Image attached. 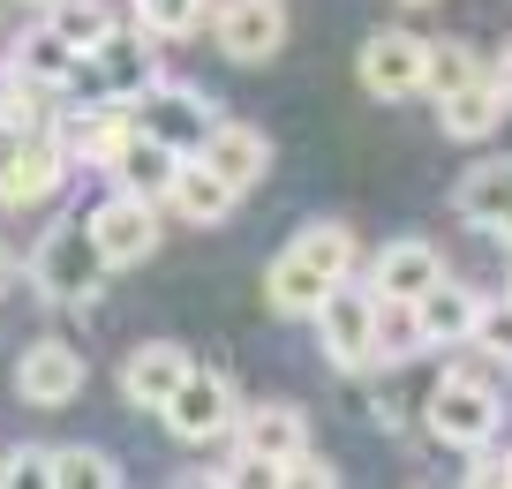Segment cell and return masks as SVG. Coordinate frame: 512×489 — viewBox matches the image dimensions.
<instances>
[{"label":"cell","mask_w":512,"mask_h":489,"mask_svg":"<svg viewBox=\"0 0 512 489\" xmlns=\"http://www.w3.org/2000/svg\"><path fill=\"white\" fill-rule=\"evenodd\" d=\"M106 249H98V234H91V219H61V226H46L38 234V249H31V286L46 301H61V309H83V301H98V286H106Z\"/></svg>","instance_id":"1"},{"label":"cell","mask_w":512,"mask_h":489,"mask_svg":"<svg viewBox=\"0 0 512 489\" xmlns=\"http://www.w3.org/2000/svg\"><path fill=\"white\" fill-rule=\"evenodd\" d=\"M159 83V38L136 23V31H106L91 53L76 61V76H68V98H136Z\"/></svg>","instance_id":"2"},{"label":"cell","mask_w":512,"mask_h":489,"mask_svg":"<svg viewBox=\"0 0 512 489\" xmlns=\"http://www.w3.org/2000/svg\"><path fill=\"white\" fill-rule=\"evenodd\" d=\"M422 422H430L437 444H460V452L490 444L497 437V392H490V377H482V369H452V377H437Z\"/></svg>","instance_id":"3"},{"label":"cell","mask_w":512,"mask_h":489,"mask_svg":"<svg viewBox=\"0 0 512 489\" xmlns=\"http://www.w3.org/2000/svg\"><path fill=\"white\" fill-rule=\"evenodd\" d=\"M159 422L174 429L181 444H219V437H234L241 399H234V384H226L219 369H196V362H189V377H181L174 392H166Z\"/></svg>","instance_id":"4"},{"label":"cell","mask_w":512,"mask_h":489,"mask_svg":"<svg viewBox=\"0 0 512 489\" xmlns=\"http://www.w3.org/2000/svg\"><path fill=\"white\" fill-rule=\"evenodd\" d=\"M211 38H219L226 61L256 68L287 46V8L279 0H211Z\"/></svg>","instance_id":"5"},{"label":"cell","mask_w":512,"mask_h":489,"mask_svg":"<svg viewBox=\"0 0 512 489\" xmlns=\"http://www.w3.org/2000/svg\"><path fill=\"white\" fill-rule=\"evenodd\" d=\"M317 339H324V354H332L339 369H362V362H369V339H377V294H369V286H354V279L324 286V301H317Z\"/></svg>","instance_id":"6"},{"label":"cell","mask_w":512,"mask_h":489,"mask_svg":"<svg viewBox=\"0 0 512 489\" xmlns=\"http://www.w3.org/2000/svg\"><path fill=\"white\" fill-rule=\"evenodd\" d=\"M136 121L151 128V136H166L174 151H204V136L219 128V106H211L196 83H151L144 98H136Z\"/></svg>","instance_id":"7"},{"label":"cell","mask_w":512,"mask_h":489,"mask_svg":"<svg viewBox=\"0 0 512 489\" xmlns=\"http://www.w3.org/2000/svg\"><path fill=\"white\" fill-rule=\"evenodd\" d=\"M91 234H98V249H106L113 271H136L151 249H159V204H151V196L113 189L106 204L91 211Z\"/></svg>","instance_id":"8"},{"label":"cell","mask_w":512,"mask_h":489,"mask_svg":"<svg viewBox=\"0 0 512 489\" xmlns=\"http://www.w3.org/2000/svg\"><path fill=\"white\" fill-rule=\"evenodd\" d=\"M422 53H430V38L415 31H377L362 46V61H354V76H362L369 98H415L422 91Z\"/></svg>","instance_id":"9"},{"label":"cell","mask_w":512,"mask_h":489,"mask_svg":"<svg viewBox=\"0 0 512 489\" xmlns=\"http://www.w3.org/2000/svg\"><path fill=\"white\" fill-rule=\"evenodd\" d=\"M83 354L68 347V339H38V347L16 354V392L31 399V407H68V399L83 392Z\"/></svg>","instance_id":"10"},{"label":"cell","mask_w":512,"mask_h":489,"mask_svg":"<svg viewBox=\"0 0 512 489\" xmlns=\"http://www.w3.org/2000/svg\"><path fill=\"white\" fill-rule=\"evenodd\" d=\"M181 158L189 151H174L166 136H151L144 121H136V136L113 151V189H128V196H151V204H166V189H174V174H181Z\"/></svg>","instance_id":"11"},{"label":"cell","mask_w":512,"mask_h":489,"mask_svg":"<svg viewBox=\"0 0 512 489\" xmlns=\"http://www.w3.org/2000/svg\"><path fill=\"white\" fill-rule=\"evenodd\" d=\"M234 437H241V459H249V467H287L294 452H309V422H302V407H287V399L241 414Z\"/></svg>","instance_id":"12"},{"label":"cell","mask_w":512,"mask_h":489,"mask_svg":"<svg viewBox=\"0 0 512 489\" xmlns=\"http://www.w3.org/2000/svg\"><path fill=\"white\" fill-rule=\"evenodd\" d=\"M181 377H189V347H174V339H144V347L121 362V399H128V407H144V414H159Z\"/></svg>","instance_id":"13"},{"label":"cell","mask_w":512,"mask_h":489,"mask_svg":"<svg viewBox=\"0 0 512 489\" xmlns=\"http://www.w3.org/2000/svg\"><path fill=\"white\" fill-rule=\"evenodd\" d=\"M196 158H204V166H219V174L249 196L256 181L272 174V136H264V128H249V121H219V128L204 136V151H196Z\"/></svg>","instance_id":"14"},{"label":"cell","mask_w":512,"mask_h":489,"mask_svg":"<svg viewBox=\"0 0 512 489\" xmlns=\"http://www.w3.org/2000/svg\"><path fill=\"white\" fill-rule=\"evenodd\" d=\"M475 316H482V294L475 286H452V279H437L430 294H415V324H422V347H467L475 339Z\"/></svg>","instance_id":"15"},{"label":"cell","mask_w":512,"mask_h":489,"mask_svg":"<svg viewBox=\"0 0 512 489\" xmlns=\"http://www.w3.org/2000/svg\"><path fill=\"white\" fill-rule=\"evenodd\" d=\"M437 279H445V264H437L430 241H392V249H377V264H369L362 286L377 301H415V294H430Z\"/></svg>","instance_id":"16"},{"label":"cell","mask_w":512,"mask_h":489,"mask_svg":"<svg viewBox=\"0 0 512 489\" xmlns=\"http://www.w3.org/2000/svg\"><path fill=\"white\" fill-rule=\"evenodd\" d=\"M166 204H174L189 226H219L226 211L241 204V189L219 174V166H204V158L189 151V158H181V174H174V189H166Z\"/></svg>","instance_id":"17"},{"label":"cell","mask_w":512,"mask_h":489,"mask_svg":"<svg viewBox=\"0 0 512 489\" xmlns=\"http://www.w3.org/2000/svg\"><path fill=\"white\" fill-rule=\"evenodd\" d=\"M324 286H339V279H324L302 249H279L272 271H264V301H272V316H317Z\"/></svg>","instance_id":"18"},{"label":"cell","mask_w":512,"mask_h":489,"mask_svg":"<svg viewBox=\"0 0 512 489\" xmlns=\"http://www.w3.org/2000/svg\"><path fill=\"white\" fill-rule=\"evenodd\" d=\"M505 106L512 98L497 91L490 76H475L467 91H452V98H437V121H445V136H460V143H475V136H490L497 121H505Z\"/></svg>","instance_id":"19"},{"label":"cell","mask_w":512,"mask_h":489,"mask_svg":"<svg viewBox=\"0 0 512 489\" xmlns=\"http://www.w3.org/2000/svg\"><path fill=\"white\" fill-rule=\"evenodd\" d=\"M76 61H83V53L68 46L53 23H38V31H23V46H16V83H46V91H68Z\"/></svg>","instance_id":"20"},{"label":"cell","mask_w":512,"mask_h":489,"mask_svg":"<svg viewBox=\"0 0 512 489\" xmlns=\"http://www.w3.org/2000/svg\"><path fill=\"white\" fill-rule=\"evenodd\" d=\"M460 219H475V226H497L512 211V158H482V166H467L460 174Z\"/></svg>","instance_id":"21"},{"label":"cell","mask_w":512,"mask_h":489,"mask_svg":"<svg viewBox=\"0 0 512 489\" xmlns=\"http://www.w3.org/2000/svg\"><path fill=\"white\" fill-rule=\"evenodd\" d=\"M475 76H490V68H482V53L467 46V38H430V53H422V91H430V98L467 91Z\"/></svg>","instance_id":"22"},{"label":"cell","mask_w":512,"mask_h":489,"mask_svg":"<svg viewBox=\"0 0 512 489\" xmlns=\"http://www.w3.org/2000/svg\"><path fill=\"white\" fill-rule=\"evenodd\" d=\"M422 347L415 301H377V339H369V362H407Z\"/></svg>","instance_id":"23"},{"label":"cell","mask_w":512,"mask_h":489,"mask_svg":"<svg viewBox=\"0 0 512 489\" xmlns=\"http://www.w3.org/2000/svg\"><path fill=\"white\" fill-rule=\"evenodd\" d=\"M53 482L61 489H113L121 467H113L98 444H61V452H53Z\"/></svg>","instance_id":"24"},{"label":"cell","mask_w":512,"mask_h":489,"mask_svg":"<svg viewBox=\"0 0 512 489\" xmlns=\"http://www.w3.org/2000/svg\"><path fill=\"white\" fill-rule=\"evenodd\" d=\"M46 8H53V31H61L68 38V46H76V53H91L98 46V38H106L113 31V16H106V8H98V0H46Z\"/></svg>","instance_id":"25"},{"label":"cell","mask_w":512,"mask_h":489,"mask_svg":"<svg viewBox=\"0 0 512 489\" xmlns=\"http://www.w3.org/2000/svg\"><path fill=\"white\" fill-rule=\"evenodd\" d=\"M204 16H211V0H136V23L151 38H189Z\"/></svg>","instance_id":"26"},{"label":"cell","mask_w":512,"mask_h":489,"mask_svg":"<svg viewBox=\"0 0 512 489\" xmlns=\"http://www.w3.org/2000/svg\"><path fill=\"white\" fill-rule=\"evenodd\" d=\"M467 347H482V354H497V362H512V294H505V301H482L475 339H467Z\"/></svg>","instance_id":"27"},{"label":"cell","mask_w":512,"mask_h":489,"mask_svg":"<svg viewBox=\"0 0 512 489\" xmlns=\"http://www.w3.org/2000/svg\"><path fill=\"white\" fill-rule=\"evenodd\" d=\"M31 482H53V452L46 444H16L0 459V489H31Z\"/></svg>","instance_id":"28"},{"label":"cell","mask_w":512,"mask_h":489,"mask_svg":"<svg viewBox=\"0 0 512 489\" xmlns=\"http://www.w3.org/2000/svg\"><path fill=\"white\" fill-rule=\"evenodd\" d=\"M490 83H497V91L512 98V46H497V68H490Z\"/></svg>","instance_id":"29"},{"label":"cell","mask_w":512,"mask_h":489,"mask_svg":"<svg viewBox=\"0 0 512 489\" xmlns=\"http://www.w3.org/2000/svg\"><path fill=\"white\" fill-rule=\"evenodd\" d=\"M8 98H16V68H0V106H8Z\"/></svg>","instance_id":"30"},{"label":"cell","mask_w":512,"mask_h":489,"mask_svg":"<svg viewBox=\"0 0 512 489\" xmlns=\"http://www.w3.org/2000/svg\"><path fill=\"white\" fill-rule=\"evenodd\" d=\"M497 241H505V249H512V211H505V219H497Z\"/></svg>","instance_id":"31"},{"label":"cell","mask_w":512,"mask_h":489,"mask_svg":"<svg viewBox=\"0 0 512 489\" xmlns=\"http://www.w3.org/2000/svg\"><path fill=\"white\" fill-rule=\"evenodd\" d=\"M0 286H8V256H0Z\"/></svg>","instance_id":"32"},{"label":"cell","mask_w":512,"mask_h":489,"mask_svg":"<svg viewBox=\"0 0 512 489\" xmlns=\"http://www.w3.org/2000/svg\"><path fill=\"white\" fill-rule=\"evenodd\" d=\"M407 8H422V0H407Z\"/></svg>","instance_id":"33"}]
</instances>
